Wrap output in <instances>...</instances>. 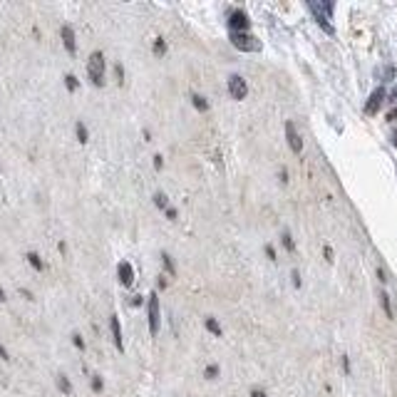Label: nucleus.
Instances as JSON below:
<instances>
[{"instance_id": "f8f14e48", "label": "nucleus", "mask_w": 397, "mask_h": 397, "mask_svg": "<svg viewBox=\"0 0 397 397\" xmlns=\"http://www.w3.org/2000/svg\"><path fill=\"white\" fill-rule=\"evenodd\" d=\"M191 102H194V107H196L199 112H209V102H206V97H201V94H191Z\"/></svg>"}, {"instance_id": "393cba45", "label": "nucleus", "mask_w": 397, "mask_h": 397, "mask_svg": "<svg viewBox=\"0 0 397 397\" xmlns=\"http://www.w3.org/2000/svg\"><path fill=\"white\" fill-rule=\"evenodd\" d=\"M382 77H385V82H390V80L395 77V67H392V65H387V67H385V72H382Z\"/></svg>"}, {"instance_id": "ddd939ff", "label": "nucleus", "mask_w": 397, "mask_h": 397, "mask_svg": "<svg viewBox=\"0 0 397 397\" xmlns=\"http://www.w3.org/2000/svg\"><path fill=\"white\" fill-rule=\"evenodd\" d=\"M380 306H382V310H385V315H387V318H392V315H395V313H392V306H390V296H387L385 291L380 293Z\"/></svg>"}, {"instance_id": "72a5a7b5", "label": "nucleus", "mask_w": 397, "mask_h": 397, "mask_svg": "<svg viewBox=\"0 0 397 397\" xmlns=\"http://www.w3.org/2000/svg\"><path fill=\"white\" fill-rule=\"evenodd\" d=\"M0 358H3V360H10V355H8V350H5L3 345H0Z\"/></svg>"}, {"instance_id": "f257e3e1", "label": "nucleus", "mask_w": 397, "mask_h": 397, "mask_svg": "<svg viewBox=\"0 0 397 397\" xmlns=\"http://www.w3.org/2000/svg\"><path fill=\"white\" fill-rule=\"evenodd\" d=\"M308 10L313 13V18H315V23L323 28V30L328 32V35H333L335 28H333V23H330V18H333V10H335V3H308Z\"/></svg>"}, {"instance_id": "e433bc0d", "label": "nucleus", "mask_w": 397, "mask_h": 397, "mask_svg": "<svg viewBox=\"0 0 397 397\" xmlns=\"http://www.w3.org/2000/svg\"><path fill=\"white\" fill-rule=\"evenodd\" d=\"M0 301H5V291L3 288H0Z\"/></svg>"}, {"instance_id": "20e7f679", "label": "nucleus", "mask_w": 397, "mask_h": 397, "mask_svg": "<svg viewBox=\"0 0 397 397\" xmlns=\"http://www.w3.org/2000/svg\"><path fill=\"white\" fill-rule=\"evenodd\" d=\"M147 318H149V333L156 335L159 333V325H161V313H159V296L152 293L149 296V303H147Z\"/></svg>"}, {"instance_id": "4468645a", "label": "nucleus", "mask_w": 397, "mask_h": 397, "mask_svg": "<svg viewBox=\"0 0 397 397\" xmlns=\"http://www.w3.org/2000/svg\"><path fill=\"white\" fill-rule=\"evenodd\" d=\"M206 330H209L211 335H216V337L223 335V330H221V325L216 323V318H206Z\"/></svg>"}, {"instance_id": "9b49d317", "label": "nucleus", "mask_w": 397, "mask_h": 397, "mask_svg": "<svg viewBox=\"0 0 397 397\" xmlns=\"http://www.w3.org/2000/svg\"><path fill=\"white\" fill-rule=\"evenodd\" d=\"M109 328H112V337H115L117 350L124 353V337H122V328H120V318H117V315H112V318H109Z\"/></svg>"}, {"instance_id": "1a4fd4ad", "label": "nucleus", "mask_w": 397, "mask_h": 397, "mask_svg": "<svg viewBox=\"0 0 397 397\" xmlns=\"http://www.w3.org/2000/svg\"><path fill=\"white\" fill-rule=\"evenodd\" d=\"M117 275H120V283H122L124 288H129V286L134 283V268H132V263H129V261H122V263L117 266Z\"/></svg>"}, {"instance_id": "0eeeda50", "label": "nucleus", "mask_w": 397, "mask_h": 397, "mask_svg": "<svg viewBox=\"0 0 397 397\" xmlns=\"http://www.w3.org/2000/svg\"><path fill=\"white\" fill-rule=\"evenodd\" d=\"M229 94H231L234 99H246L248 85H246V80L241 75H231V77H229Z\"/></svg>"}, {"instance_id": "2eb2a0df", "label": "nucleus", "mask_w": 397, "mask_h": 397, "mask_svg": "<svg viewBox=\"0 0 397 397\" xmlns=\"http://www.w3.org/2000/svg\"><path fill=\"white\" fill-rule=\"evenodd\" d=\"M75 132H77V142H80V144H85V142L90 139V134H87V127H85L82 122L75 124Z\"/></svg>"}, {"instance_id": "a878e982", "label": "nucleus", "mask_w": 397, "mask_h": 397, "mask_svg": "<svg viewBox=\"0 0 397 397\" xmlns=\"http://www.w3.org/2000/svg\"><path fill=\"white\" fill-rule=\"evenodd\" d=\"M72 343H75V348H80V350H85V340H82V335H72Z\"/></svg>"}, {"instance_id": "423d86ee", "label": "nucleus", "mask_w": 397, "mask_h": 397, "mask_svg": "<svg viewBox=\"0 0 397 397\" xmlns=\"http://www.w3.org/2000/svg\"><path fill=\"white\" fill-rule=\"evenodd\" d=\"M248 28H251V20H248V15H246L244 10H231V15H229V30L248 32Z\"/></svg>"}, {"instance_id": "cd10ccee", "label": "nucleus", "mask_w": 397, "mask_h": 397, "mask_svg": "<svg viewBox=\"0 0 397 397\" xmlns=\"http://www.w3.org/2000/svg\"><path fill=\"white\" fill-rule=\"evenodd\" d=\"M161 164H164V161H161V154H156V156H154V169L159 172V169H161Z\"/></svg>"}, {"instance_id": "5701e85b", "label": "nucleus", "mask_w": 397, "mask_h": 397, "mask_svg": "<svg viewBox=\"0 0 397 397\" xmlns=\"http://www.w3.org/2000/svg\"><path fill=\"white\" fill-rule=\"evenodd\" d=\"M102 387H104V385H102V377L94 375V377H92V390H94V392H102Z\"/></svg>"}, {"instance_id": "b1692460", "label": "nucleus", "mask_w": 397, "mask_h": 397, "mask_svg": "<svg viewBox=\"0 0 397 397\" xmlns=\"http://www.w3.org/2000/svg\"><path fill=\"white\" fill-rule=\"evenodd\" d=\"M209 380H214V377H218V365H209L206 367V372H204Z\"/></svg>"}, {"instance_id": "4c0bfd02", "label": "nucleus", "mask_w": 397, "mask_h": 397, "mask_svg": "<svg viewBox=\"0 0 397 397\" xmlns=\"http://www.w3.org/2000/svg\"><path fill=\"white\" fill-rule=\"evenodd\" d=\"M392 144H395V147H397V134H392Z\"/></svg>"}, {"instance_id": "aec40b11", "label": "nucleus", "mask_w": 397, "mask_h": 397, "mask_svg": "<svg viewBox=\"0 0 397 397\" xmlns=\"http://www.w3.org/2000/svg\"><path fill=\"white\" fill-rule=\"evenodd\" d=\"M154 204H156V209H169V199L159 191V194H154Z\"/></svg>"}, {"instance_id": "7c9ffc66", "label": "nucleus", "mask_w": 397, "mask_h": 397, "mask_svg": "<svg viewBox=\"0 0 397 397\" xmlns=\"http://www.w3.org/2000/svg\"><path fill=\"white\" fill-rule=\"evenodd\" d=\"M293 286L301 288V273H298V271H293Z\"/></svg>"}, {"instance_id": "6ab92c4d", "label": "nucleus", "mask_w": 397, "mask_h": 397, "mask_svg": "<svg viewBox=\"0 0 397 397\" xmlns=\"http://www.w3.org/2000/svg\"><path fill=\"white\" fill-rule=\"evenodd\" d=\"M161 263H164V268H166V273H169V275L177 273V268H174V261H172V256H169V253H161Z\"/></svg>"}, {"instance_id": "f3484780", "label": "nucleus", "mask_w": 397, "mask_h": 397, "mask_svg": "<svg viewBox=\"0 0 397 397\" xmlns=\"http://www.w3.org/2000/svg\"><path fill=\"white\" fill-rule=\"evenodd\" d=\"M154 55H156V58H164V55H166V42H164V37H156V40H154Z\"/></svg>"}, {"instance_id": "c85d7f7f", "label": "nucleus", "mask_w": 397, "mask_h": 397, "mask_svg": "<svg viewBox=\"0 0 397 397\" xmlns=\"http://www.w3.org/2000/svg\"><path fill=\"white\" fill-rule=\"evenodd\" d=\"M251 397H266V392H263L261 387H253V390H251Z\"/></svg>"}, {"instance_id": "473e14b6", "label": "nucleus", "mask_w": 397, "mask_h": 397, "mask_svg": "<svg viewBox=\"0 0 397 397\" xmlns=\"http://www.w3.org/2000/svg\"><path fill=\"white\" fill-rule=\"evenodd\" d=\"M166 216H169V218H172V221H177V209H172V206H169V209H166Z\"/></svg>"}, {"instance_id": "2f4dec72", "label": "nucleus", "mask_w": 397, "mask_h": 397, "mask_svg": "<svg viewBox=\"0 0 397 397\" xmlns=\"http://www.w3.org/2000/svg\"><path fill=\"white\" fill-rule=\"evenodd\" d=\"M266 256H268L271 261H275V251H273V246H266Z\"/></svg>"}, {"instance_id": "6e6552de", "label": "nucleus", "mask_w": 397, "mask_h": 397, "mask_svg": "<svg viewBox=\"0 0 397 397\" xmlns=\"http://www.w3.org/2000/svg\"><path fill=\"white\" fill-rule=\"evenodd\" d=\"M286 137H288V144H291V149L296 154L303 152V139H301V134L296 132V124L293 122H286Z\"/></svg>"}, {"instance_id": "412c9836", "label": "nucleus", "mask_w": 397, "mask_h": 397, "mask_svg": "<svg viewBox=\"0 0 397 397\" xmlns=\"http://www.w3.org/2000/svg\"><path fill=\"white\" fill-rule=\"evenodd\" d=\"M280 239H283V246H286V251H288V253H293V251H296V244H293V236H291L288 231H286V234H283Z\"/></svg>"}, {"instance_id": "f03ea898", "label": "nucleus", "mask_w": 397, "mask_h": 397, "mask_svg": "<svg viewBox=\"0 0 397 397\" xmlns=\"http://www.w3.org/2000/svg\"><path fill=\"white\" fill-rule=\"evenodd\" d=\"M87 77L92 80L94 87H104V55L102 52H92L87 62Z\"/></svg>"}, {"instance_id": "f704fd0d", "label": "nucleus", "mask_w": 397, "mask_h": 397, "mask_svg": "<svg viewBox=\"0 0 397 397\" xmlns=\"http://www.w3.org/2000/svg\"><path fill=\"white\" fill-rule=\"evenodd\" d=\"M343 367H345V372H350V360L348 358H343Z\"/></svg>"}, {"instance_id": "7ed1b4c3", "label": "nucleus", "mask_w": 397, "mask_h": 397, "mask_svg": "<svg viewBox=\"0 0 397 397\" xmlns=\"http://www.w3.org/2000/svg\"><path fill=\"white\" fill-rule=\"evenodd\" d=\"M229 40H231V45H234L236 50H241V52H258V50H261V40L253 37L251 32H231Z\"/></svg>"}, {"instance_id": "c756f323", "label": "nucleus", "mask_w": 397, "mask_h": 397, "mask_svg": "<svg viewBox=\"0 0 397 397\" xmlns=\"http://www.w3.org/2000/svg\"><path fill=\"white\" fill-rule=\"evenodd\" d=\"M387 122H397V107H395V109H390V112H387Z\"/></svg>"}, {"instance_id": "bb28decb", "label": "nucleus", "mask_w": 397, "mask_h": 397, "mask_svg": "<svg viewBox=\"0 0 397 397\" xmlns=\"http://www.w3.org/2000/svg\"><path fill=\"white\" fill-rule=\"evenodd\" d=\"M115 72H117V82H120V85H124V70H122V65H115Z\"/></svg>"}, {"instance_id": "39448f33", "label": "nucleus", "mask_w": 397, "mask_h": 397, "mask_svg": "<svg viewBox=\"0 0 397 397\" xmlns=\"http://www.w3.org/2000/svg\"><path fill=\"white\" fill-rule=\"evenodd\" d=\"M385 97H387L385 87H377V90H375L372 94H370V97H367V102H365V115H367V117H375V115L380 112V107H382Z\"/></svg>"}, {"instance_id": "c9c22d12", "label": "nucleus", "mask_w": 397, "mask_h": 397, "mask_svg": "<svg viewBox=\"0 0 397 397\" xmlns=\"http://www.w3.org/2000/svg\"><path fill=\"white\" fill-rule=\"evenodd\" d=\"M390 99H392V102H397V87H392V92H390Z\"/></svg>"}, {"instance_id": "dca6fc26", "label": "nucleus", "mask_w": 397, "mask_h": 397, "mask_svg": "<svg viewBox=\"0 0 397 397\" xmlns=\"http://www.w3.org/2000/svg\"><path fill=\"white\" fill-rule=\"evenodd\" d=\"M58 387H60L62 395H72V385H70V380L65 375H58Z\"/></svg>"}, {"instance_id": "9d476101", "label": "nucleus", "mask_w": 397, "mask_h": 397, "mask_svg": "<svg viewBox=\"0 0 397 397\" xmlns=\"http://www.w3.org/2000/svg\"><path fill=\"white\" fill-rule=\"evenodd\" d=\"M60 35H62V45H65V50H67L70 55H75V52H77V42H75V30H72L70 25H62Z\"/></svg>"}, {"instance_id": "4be33fe9", "label": "nucleus", "mask_w": 397, "mask_h": 397, "mask_svg": "<svg viewBox=\"0 0 397 397\" xmlns=\"http://www.w3.org/2000/svg\"><path fill=\"white\" fill-rule=\"evenodd\" d=\"M65 85H67V90L75 92L77 87H80V82H77V77L75 75H65Z\"/></svg>"}, {"instance_id": "a211bd4d", "label": "nucleus", "mask_w": 397, "mask_h": 397, "mask_svg": "<svg viewBox=\"0 0 397 397\" xmlns=\"http://www.w3.org/2000/svg\"><path fill=\"white\" fill-rule=\"evenodd\" d=\"M28 263H30L35 271H42V268H45V263H42V258H40L37 253H28Z\"/></svg>"}]
</instances>
